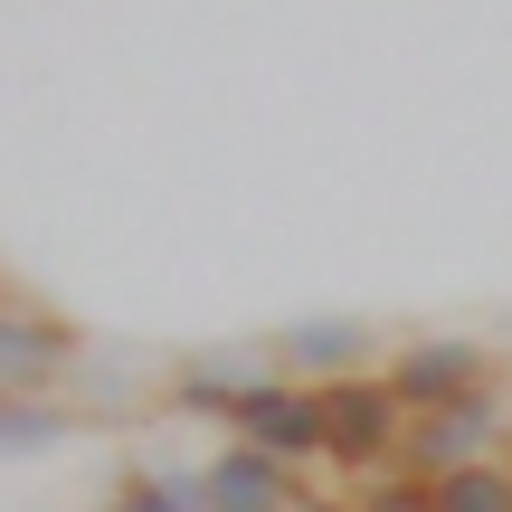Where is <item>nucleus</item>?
<instances>
[{
    "label": "nucleus",
    "mask_w": 512,
    "mask_h": 512,
    "mask_svg": "<svg viewBox=\"0 0 512 512\" xmlns=\"http://www.w3.org/2000/svg\"><path fill=\"white\" fill-rule=\"evenodd\" d=\"M399 437H408V408L380 370H351V380H323V465L351 484L389 475L399 465Z\"/></svg>",
    "instance_id": "f257e3e1"
},
{
    "label": "nucleus",
    "mask_w": 512,
    "mask_h": 512,
    "mask_svg": "<svg viewBox=\"0 0 512 512\" xmlns=\"http://www.w3.org/2000/svg\"><path fill=\"white\" fill-rule=\"evenodd\" d=\"M512 456V399H503V380L494 389H475V399H456V408H427V418H408V437H399V475H465V465H494Z\"/></svg>",
    "instance_id": "f03ea898"
},
{
    "label": "nucleus",
    "mask_w": 512,
    "mask_h": 512,
    "mask_svg": "<svg viewBox=\"0 0 512 512\" xmlns=\"http://www.w3.org/2000/svg\"><path fill=\"white\" fill-rule=\"evenodd\" d=\"M76 370H86V323H67L57 304L0 285V389H19V399H57Z\"/></svg>",
    "instance_id": "7ed1b4c3"
},
{
    "label": "nucleus",
    "mask_w": 512,
    "mask_h": 512,
    "mask_svg": "<svg viewBox=\"0 0 512 512\" xmlns=\"http://www.w3.org/2000/svg\"><path fill=\"white\" fill-rule=\"evenodd\" d=\"M380 380L399 389L408 418H427V408H456V399H475V389H494L503 361H494V342H475V332H418V342H399L380 361Z\"/></svg>",
    "instance_id": "20e7f679"
},
{
    "label": "nucleus",
    "mask_w": 512,
    "mask_h": 512,
    "mask_svg": "<svg viewBox=\"0 0 512 512\" xmlns=\"http://www.w3.org/2000/svg\"><path fill=\"white\" fill-rule=\"evenodd\" d=\"M228 437L266 446V456H285L294 475H304V465H323V389L266 370V380H247V399L228 408Z\"/></svg>",
    "instance_id": "39448f33"
},
{
    "label": "nucleus",
    "mask_w": 512,
    "mask_h": 512,
    "mask_svg": "<svg viewBox=\"0 0 512 512\" xmlns=\"http://www.w3.org/2000/svg\"><path fill=\"white\" fill-rule=\"evenodd\" d=\"M266 361L285 370V380H351V370H380V332L361 323V313H313V323H285L266 332Z\"/></svg>",
    "instance_id": "423d86ee"
},
{
    "label": "nucleus",
    "mask_w": 512,
    "mask_h": 512,
    "mask_svg": "<svg viewBox=\"0 0 512 512\" xmlns=\"http://www.w3.org/2000/svg\"><path fill=\"white\" fill-rule=\"evenodd\" d=\"M266 351H181V361L162 370V408L171 418H209V427H228V408L247 399V380H266Z\"/></svg>",
    "instance_id": "0eeeda50"
},
{
    "label": "nucleus",
    "mask_w": 512,
    "mask_h": 512,
    "mask_svg": "<svg viewBox=\"0 0 512 512\" xmlns=\"http://www.w3.org/2000/svg\"><path fill=\"white\" fill-rule=\"evenodd\" d=\"M294 494H304V475L285 456H266V446H238V437L200 465V512H294Z\"/></svg>",
    "instance_id": "6e6552de"
},
{
    "label": "nucleus",
    "mask_w": 512,
    "mask_h": 512,
    "mask_svg": "<svg viewBox=\"0 0 512 512\" xmlns=\"http://www.w3.org/2000/svg\"><path fill=\"white\" fill-rule=\"evenodd\" d=\"M76 408L67 399H19V389H0V456H48V446L76 437Z\"/></svg>",
    "instance_id": "1a4fd4ad"
},
{
    "label": "nucleus",
    "mask_w": 512,
    "mask_h": 512,
    "mask_svg": "<svg viewBox=\"0 0 512 512\" xmlns=\"http://www.w3.org/2000/svg\"><path fill=\"white\" fill-rule=\"evenodd\" d=\"M95 512H200V475H162V465H124L95 494Z\"/></svg>",
    "instance_id": "9d476101"
},
{
    "label": "nucleus",
    "mask_w": 512,
    "mask_h": 512,
    "mask_svg": "<svg viewBox=\"0 0 512 512\" xmlns=\"http://www.w3.org/2000/svg\"><path fill=\"white\" fill-rule=\"evenodd\" d=\"M427 512H512V456L465 465V475H437L427 484Z\"/></svg>",
    "instance_id": "9b49d317"
},
{
    "label": "nucleus",
    "mask_w": 512,
    "mask_h": 512,
    "mask_svg": "<svg viewBox=\"0 0 512 512\" xmlns=\"http://www.w3.org/2000/svg\"><path fill=\"white\" fill-rule=\"evenodd\" d=\"M294 512H351V494H313V484H304V494H294Z\"/></svg>",
    "instance_id": "f8f14e48"
}]
</instances>
